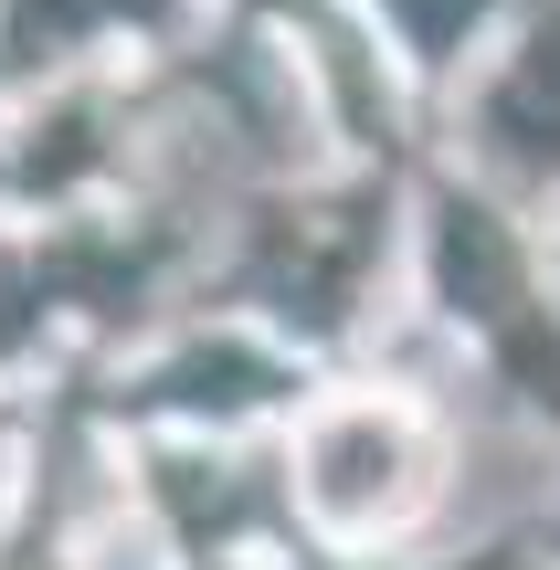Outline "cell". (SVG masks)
<instances>
[{
    "label": "cell",
    "mask_w": 560,
    "mask_h": 570,
    "mask_svg": "<svg viewBox=\"0 0 560 570\" xmlns=\"http://www.w3.org/2000/svg\"><path fill=\"white\" fill-rule=\"evenodd\" d=\"M434 275H444V296H455V317H477L487 338H519V254H508V233L487 223L477 202H444V233H434Z\"/></svg>",
    "instance_id": "6da1fadb"
},
{
    "label": "cell",
    "mask_w": 560,
    "mask_h": 570,
    "mask_svg": "<svg viewBox=\"0 0 560 570\" xmlns=\"http://www.w3.org/2000/svg\"><path fill=\"white\" fill-rule=\"evenodd\" d=\"M487 127H498V148H519V159H560V21L529 32V53L508 63L498 106H487Z\"/></svg>",
    "instance_id": "7a4b0ae2"
},
{
    "label": "cell",
    "mask_w": 560,
    "mask_h": 570,
    "mask_svg": "<svg viewBox=\"0 0 560 570\" xmlns=\"http://www.w3.org/2000/svg\"><path fill=\"white\" fill-rule=\"evenodd\" d=\"M254 391H265V360H244V348H202V360L169 370V402H212V412H233V402H254Z\"/></svg>",
    "instance_id": "3957f363"
},
{
    "label": "cell",
    "mask_w": 560,
    "mask_h": 570,
    "mask_svg": "<svg viewBox=\"0 0 560 570\" xmlns=\"http://www.w3.org/2000/svg\"><path fill=\"white\" fill-rule=\"evenodd\" d=\"M392 11H402V32H413V42H423V53H444V42H455V32H465V21H477V11H487V0H392Z\"/></svg>",
    "instance_id": "277c9868"
}]
</instances>
